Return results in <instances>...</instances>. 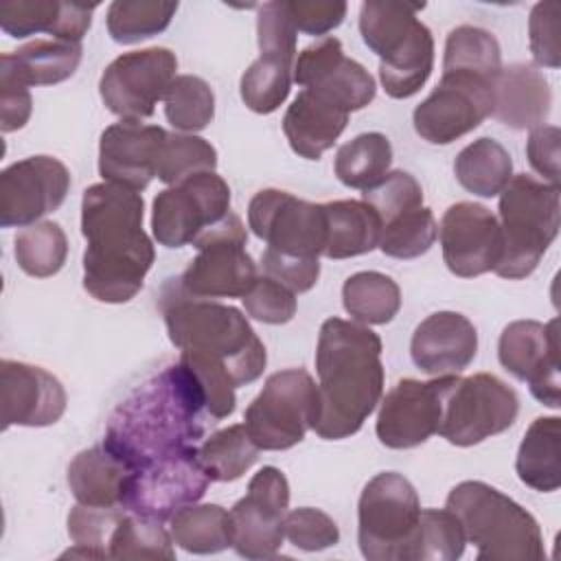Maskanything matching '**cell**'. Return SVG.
<instances>
[{
    "label": "cell",
    "instance_id": "cell-47",
    "mask_svg": "<svg viewBox=\"0 0 561 561\" xmlns=\"http://www.w3.org/2000/svg\"><path fill=\"white\" fill-rule=\"evenodd\" d=\"M465 543L462 526L449 508H421L410 561H456Z\"/></svg>",
    "mask_w": 561,
    "mask_h": 561
},
{
    "label": "cell",
    "instance_id": "cell-55",
    "mask_svg": "<svg viewBox=\"0 0 561 561\" xmlns=\"http://www.w3.org/2000/svg\"><path fill=\"white\" fill-rule=\"evenodd\" d=\"M261 265L267 276L276 278L294 294L309 291L320 276V261L318 259H298V256H283L272 250H265L261 256Z\"/></svg>",
    "mask_w": 561,
    "mask_h": 561
},
{
    "label": "cell",
    "instance_id": "cell-17",
    "mask_svg": "<svg viewBox=\"0 0 561 561\" xmlns=\"http://www.w3.org/2000/svg\"><path fill=\"white\" fill-rule=\"evenodd\" d=\"M458 375H440L430 381L401 379L381 401L377 438L390 449H412L438 434L443 405Z\"/></svg>",
    "mask_w": 561,
    "mask_h": 561
},
{
    "label": "cell",
    "instance_id": "cell-2",
    "mask_svg": "<svg viewBox=\"0 0 561 561\" xmlns=\"http://www.w3.org/2000/svg\"><path fill=\"white\" fill-rule=\"evenodd\" d=\"M145 202L138 191L101 182L85 188L81 199L83 287L101 302H127L145 283L156 250L142 230Z\"/></svg>",
    "mask_w": 561,
    "mask_h": 561
},
{
    "label": "cell",
    "instance_id": "cell-39",
    "mask_svg": "<svg viewBox=\"0 0 561 561\" xmlns=\"http://www.w3.org/2000/svg\"><path fill=\"white\" fill-rule=\"evenodd\" d=\"M259 451L243 423L210 434L197 447L199 462L213 482L239 480L256 462Z\"/></svg>",
    "mask_w": 561,
    "mask_h": 561
},
{
    "label": "cell",
    "instance_id": "cell-1",
    "mask_svg": "<svg viewBox=\"0 0 561 561\" xmlns=\"http://www.w3.org/2000/svg\"><path fill=\"white\" fill-rule=\"evenodd\" d=\"M208 419L199 383L178 362L118 403L110 416L103 445L129 467L140 469L158 458L195 447Z\"/></svg>",
    "mask_w": 561,
    "mask_h": 561
},
{
    "label": "cell",
    "instance_id": "cell-9",
    "mask_svg": "<svg viewBox=\"0 0 561 561\" xmlns=\"http://www.w3.org/2000/svg\"><path fill=\"white\" fill-rule=\"evenodd\" d=\"M318 412V386L302 368L278 370L245 410L243 425L259 449L283 451L298 445Z\"/></svg>",
    "mask_w": 561,
    "mask_h": 561
},
{
    "label": "cell",
    "instance_id": "cell-16",
    "mask_svg": "<svg viewBox=\"0 0 561 561\" xmlns=\"http://www.w3.org/2000/svg\"><path fill=\"white\" fill-rule=\"evenodd\" d=\"M289 506V482L276 467H263L248 493L232 506V548L245 559H270L283 546V524Z\"/></svg>",
    "mask_w": 561,
    "mask_h": 561
},
{
    "label": "cell",
    "instance_id": "cell-49",
    "mask_svg": "<svg viewBox=\"0 0 561 561\" xmlns=\"http://www.w3.org/2000/svg\"><path fill=\"white\" fill-rule=\"evenodd\" d=\"M364 202L373 206L383 226L397 215L423 206V188L408 171H392L364 191Z\"/></svg>",
    "mask_w": 561,
    "mask_h": 561
},
{
    "label": "cell",
    "instance_id": "cell-35",
    "mask_svg": "<svg viewBox=\"0 0 561 561\" xmlns=\"http://www.w3.org/2000/svg\"><path fill=\"white\" fill-rule=\"evenodd\" d=\"M434 68V37L421 22L410 42L394 55L379 59V79L388 96L408 99L430 79Z\"/></svg>",
    "mask_w": 561,
    "mask_h": 561
},
{
    "label": "cell",
    "instance_id": "cell-31",
    "mask_svg": "<svg viewBox=\"0 0 561 561\" xmlns=\"http://www.w3.org/2000/svg\"><path fill=\"white\" fill-rule=\"evenodd\" d=\"M515 471L519 480L541 493L561 486V419L539 416L526 430L517 449Z\"/></svg>",
    "mask_w": 561,
    "mask_h": 561
},
{
    "label": "cell",
    "instance_id": "cell-51",
    "mask_svg": "<svg viewBox=\"0 0 561 561\" xmlns=\"http://www.w3.org/2000/svg\"><path fill=\"white\" fill-rule=\"evenodd\" d=\"M241 300L248 316L265 324H285L296 316V294L267 274L256 276Z\"/></svg>",
    "mask_w": 561,
    "mask_h": 561
},
{
    "label": "cell",
    "instance_id": "cell-44",
    "mask_svg": "<svg viewBox=\"0 0 561 561\" xmlns=\"http://www.w3.org/2000/svg\"><path fill=\"white\" fill-rule=\"evenodd\" d=\"M173 537L162 522L125 513L118 522L112 541L110 559H173Z\"/></svg>",
    "mask_w": 561,
    "mask_h": 561
},
{
    "label": "cell",
    "instance_id": "cell-15",
    "mask_svg": "<svg viewBox=\"0 0 561 561\" xmlns=\"http://www.w3.org/2000/svg\"><path fill=\"white\" fill-rule=\"evenodd\" d=\"M493 81L443 72L432 94L414 107L416 134L432 145H449L476 129L493 112Z\"/></svg>",
    "mask_w": 561,
    "mask_h": 561
},
{
    "label": "cell",
    "instance_id": "cell-24",
    "mask_svg": "<svg viewBox=\"0 0 561 561\" xmlns=\"http://www.w3.org/2000/svg\"><path fill=\"white\" fill-rule=\"evenodd\" d=\"M478 353V331L456 311H436L427 316L412 335L410 355L419 370L440 377L458 375Z\"/></svg>",
    "mask_w": 561,
    "mask_h": 561
},
{
    "label": "cell",
    "instance_id": "cell-48",
    "mask_svg": "<svg viewBox=\"0 0 561 561\" xmlns=\"http://www.w3.org/2000/svg\"><path fill=\"white\" fill-rule=\"evenodd\" d=\"M436 234L438 226L434 213L419 206L383 224L379 250L392 259H416L434 245Z\"/></svg>",
    "mask_w": 561,
    "mask_h": 561
},
{
    "label": "cell",
    "instance_id": "cell-52",
    "mask_svg": "<svg viewBox=\"0 0 561 561\" xmlns=\"http://www.w3.org/2000/svg\"><path fill=\"white\" fill-rule=\"evenodd\" d=\"M283 530L291 546L307 550V552L324 550L340 541V528L333 522V517H329L324 511L311 508V506L289 511L285 515Z\"/></svg>",
    "mask_w": 561,
    "mask_h": 561
},
{
    "label": "cell",
    "instance_id": "cell-57",
    "mask_svg": "<svg viewBox=\"0 0 561 561\" xmlns=\"http://www.w3.org/2000/svg\"><path fill=\"white\" fill-rule=\"evenodd\" d=\"M33 101L28 88L0 81V129L4 134L15 131L31 118Z\"/></svg>",
    "mask_w": 561,
    "mask_h": 561
},
{
    "label": "cell",
    "instance_id": "cell-36",
    "mask_svg": "<svg viewBox=\"0 0 561 561\" xmlns=\"http://www.w3.org/2000/svg\"><path fill=\"white\" fill-rule=\"evenodd\" d=\"M443 72H465L495 83L502 72V50L495 35L469 24L451 28L445 42Z\"/></svg>",
    "mask_w": 561,
    "mask_h": 561
},
{
    "label": "cell",
    "instance_id": "cell-34",
    "mask_svg": "<svg viewBox=\"0 0 561 561\" xmlns=\"http://www.w3.org/2000/svg\"><path fill=\"white\" fill-rule=\"evenodd\" d=\"M462 188L480 197H495L513 178L511 153L493 138H478L467 145L454 162Z\"/></svg>",
    "mask_w": 561,
    "mask_h": 561
},
{
    "label": "cell",
    "instance_id": "cell-56",
    "mask_svg": "<svg viewBox=\"0 0 561 561\" xmlns=\"http://www.w3.org/2000/svg\"><path fill=\"white\" fill-rule=\"evenodd\" d=\"M559 140L561 131L554 125H539L530 129L526 142V156L530 167L548 180V184L559 186Z\"/></svg>",
    "mask_w": 561,
    "mask_h": 561
},
{
    "label": "cell",
    "instance_id": "cell-12",
    "mask_svg": "<svg viewBox=\"0 0 561 561\" xmlns=\"http://www.w3.org/2000/svg\"><path fill=\"white\" fill-rule=\"evenodd\" d=\"M248 226L267 243L265 250L283 256L318 259L327 245L324 206L278 188H263L250 199Z\"/></svg>",
    "mask_w": 561,
    "mask_h": 561
},
{
    "label": "cell",
    "instance_id": "cell-20",
    "mask_svg": "<svg viewBox=\"0 0 561 561\" xmlns=\"http://www.w3.org/2000/svg\"><path fill=\"white\" fill-rule=\"evenodd\" d=\"M294 81L348 114L366 107L377 92L373 75L344 55L337 37L307 46L294 61Z\"/></svg>",
    "mask_w": 561,
    "mask_h": 561
},
{
    "label": "cell",
    "instance_id": "cell-5",
    "mask_svg": "<svg viewBox=\"0 0 561 561\" xmlns=\"http://www.w3.org/2000/svg\"><path fill=\"white\" fill-rule=\"evenodd\" d=\"M484 561H541L543 537L537 519L515 500L480 480L456 484L447 504Z\"/></svg>",
    "mask_w": 561,
    "mask_h": 561
},
{
    "label": "cell",
    "instance_id": "cell-28",
    "mask_svg": "<svg viewBox=\"0 0 561 561\" xmlns=\"http://www.w3.org/2000/svg\"><path fill=\"white\" fill-rule=\"evenodd\" d=\"M346 123L348 112L311 90H302L285 112L283 131L294 153L305 160H320V156L340 138Z\"/></svg>",
    "mask_w": 561,
    "mask_h": 561
},
{
    "label": "cell",
    "instance_id": "cell-33",
    "mask_svg": "<svg viewBox=\"0 0 561 561\" xmlns=\"http://www.w3.org/2000/svg\"><path fill=\"white\" fill-rule=\"evenodd\" d=\"M173 543L193 554H215L232 546L230 513L219 504H188L169 517Z\"/></svg>",
    "mask_w": 561,
    "mask_h": 561
},
{
    "label": "cell",
    "instance_id": "cell-50",
    "mask_svg": "<svg viewBox=\"0 0 561 561\" xmlns=\"http://www.w3.org/2000/svg\"><path fill=\"white\" fill-rule=\"evenodd\" d=\"M259 50L263 57H276L294 64L296 55V26L291 22L287 2H265L256 15Z\"/></svg>",
    "mask_w": 561,
    "mask_h": 561
},
{
    "label": "cell",
    "instance_id": "cell-23",
    "mask_svg": "<svg viewBox=\"0 0 561 561\" xmlns=\"http://www.w3.org/2000/svg\"><path fill=\"white\" fill-rule=\"evenodd\" d=\"M167 129L142 125L140 121H121L101 134L99 173L105 182H116L142 191L156 178V162Z\"/></svg>",
    "mask_w": 561,
    "mask_h": 561
},
{
    "label": "cell",
    "instance_id": "cell-11",
    "mask_svg": "<svg viewBox=\"0 0 561 561\" xmlns=\"http://www.w3.org/2000/svg\"><path fill=\"white\" fill-rule=\"evenodd\" d=\"M230 213V186L215 171L188 175L153 199L151 232L164 248L193 243Z\"/></svg>",
    "mask_w": 561,
    "mask_h": 561
},
{
    "label": "cell",
    "instance_id": "cell-53",
    "mask_svg": "<svg viewBox=\"0 0 561 561\" xmlns=\"http://www.w3.org/2000/svg\"><path fill=\"white\" fill-rule=\"evenodd\" d=\"M559 13L561 7L554 0L537 2L528 18V39L535 64L546 68H559Z\"/></svg>",
    "mask_w": 561,
    "mask_h": 561
},
{
    "label": "cell",
    "instance_id": "cell-8",
    "mask_svg": "<svg viewBox=\"0 0 561 561\" xmlns=\"http://www.w3.org/2000/svg\"><path fill=\"white\" fill-rule=\"evenodd\" d=\"M193 245L195 259L171 283L191 298H243L256 280V265L248 254L243 221L230 210L219 224L202 232Z\"/></svg>",
    "mask_w": 561,
    "mask_h": 561
},
{
    "label": "cell",
    "instance_id": "cell-42",
    "mask_svg": "<svg viewBox=\"0 0 561 561\" xmlns=\"http://www.w3.org/2000/svg\"><path fill=\"white\" fill-rule=\"evenodd\" d=\"M294 81V64L276 57L254 59L241 75V99L256 114L276 112L289 96Z\"/></svg>",
    "mask_w": 561,
    "mask_h": 561
},
{
    "label": "cell",
    "instance_id": "cell-7",
    "mask_svg": "<svg viewBox=\"0 0 561 561\" xmlns=\"http://www.w3.org/2000/svg\"><path fill=\"white\" fill-rule=\"evenodd\" d=\"M421 502L408 478L383 471L370 478L357 504V543L368 561H410Z\"/></svg>",
    "mask_w": 561,
    "mask_h": 561
},
{
    "label": "cell",
    "instance_id": "cell-40",
    "mask_svg": "<svg viewBox=\"0 0 561 561\" xmlns=\"http://www.w3.org/2000/svg\"><path fill=\"white\" fill-rule=\"evenodd\" d=\"M178 11V2L116 0L107 9V33L116 44H136L162 33Z\"/></svg>",
    "mask_w": 561,
    "mask_h": 561
},
{
    "label": "cell",
    "instance_id": "cell-10",
    "mask_svg": "<svg viewBox=\"0 0 561 561\" xmlns=\"http://www.w3.org/2000/svg\"><path fill=\"white\" fill-rule=\"evenodd\" d=\"M519 412L517 392L491 373L456 377L443 405L438 434L458 447H471L508 430Z\"/></svg>",
    "mask_w": 561,
    "mask_h": 561
},
{
    "label": "cell",
    "instance_id": "cell-45",
    "mask_svg": "<svg viewBox=\"0 0 561 561\" xmlns=\"http://www.w3.org/2000/svg\"><path fill=\"white\" fill-rule=\"evenodd\" d=\"M167 121L180 131H202L215 116V94L195 75H178L164 94Z\"/></svg>",
    "mask_w": 561,
    "mask_h": 561
},
{
    "label": "cell",
    "instance_id": "cell-30",
    "mask_svg": "<svg viewBox=\"0 0 561 561\" xmlns=\"http://www.w3.org/2000/svg\"><path fill=\"white\" fill-rule=\"evenodd\" d=\"M327 259H351L379 248L381 219L364 199L327 202Z\"/></svg>",
    "mask_w": 561,
    "mask_h": 561
},
{
    "label": "cell",
    "instance_id": "cell-19",
    "mask_svg": "<svg viewBox=\"0 0 561 561\" xmlns=\"http://www.w3.org/2000/svg\"><path fill=\"white\" fill-rule=\"evenodd\" d=\"M557 318L511 322L497 342L500 364L519 381H528L537 401L559 408V333Z\"/></svg>",
    "mask_w": 561,
    "mask_h": 561
},
{
    "label": "cell",
    "instance_id": "cell-13",
    "mask_svg": "<svg viewBox=\"0 0 561 561\" xmlns=\"http://www.w3.org/2000/svg\"><path fill=\"white\" fill-rule=\"evenodd\" d=\"M178 57L169 48L131 50L116 57L101 75L99 92L105 107L123 121H140L156 112L175 79Z\"/></svg>",
    "mask_w": 561,
    "mask_h": 561
},
{
    "label": "cell",
    "instance_id": "cell-6",
    "mask_svg": "<svg viewBox=\"0 0 561 561\" xmlns=\"http://www.w3.org/2000/svg\"><path fill=\"white\" fill-rule=\"evenodd\" d=\"M502 259L495 274L508 280L530 276L559 232V186L519 173L500 193Z\"/></svg>",
    "mask_w": 561,
    "mask_h": 561
},
{
    "label": "cell",
    "instance_id": "cell-32",
    "mask_svg": "<svg viewBox=\"0 0 561 561\" xmlns=\"http://www.w3.org/2000/svg\"><path fill=\"white\" fill-rule=\"evenodd\" d=\"M425 4L390 2V0H368L359 9V33L364 44L379 57L386 59L401 50L421 20L416 13Z\"/></svg>",
    "mask_w": 561,
    "mask_h": 561
},
{
    "label": "cell",
    "instance_id": "cell-46",
    "mask_svg": "<svg viewBox=\"0 0 561 561\" xmlns=\"http://www.w3.org/2000/svg\"><path fill=\"white\" fill-rule=\"evenodd\" d=\"M217 167V149L193 134H171L167 131L158 162H156V178L164 184H178L188 175L215 171Z\"/></svg>",
    "mask_w": 561,
    "mask_h": 561
},
{
    "label": "cell",
    "instance_id": "cell-37",
    "mask_svg": "<svg viewBox=\"0 0 561 561\" xmlns=\"http://www.w3.org/2000/svg\"><path fill=\"white\" fill-rule=\"evenodd\" d=\"M342 305L359 324H386L401 307V289L381 272H357L342 285Z\"/></svg>",
    "mask_w": 561,
    "mask_h": 561
},
{
    "label": "cell",
    "instance_id": "cell-21",
    "mask_svg": "<svg viewBox=\"0 0 561 561\" xmlns=\"http://www.w3.org/2000/svg\"><path fill=\"white\" fill-rule=\"evenodd\" d=\"M438 237L445 265L460 278L493 272L502 259L504 241L500 221L482 204H451L443 215Z\"/></svg>",
    "mask_w": 561,
    "mask_h": 561
},
{
    "label": "cell",
    "instance_id": "cell-14",
    "mask_svg": "<svg viewBox=\"0 0 561 561\" xmlns=\"http://www.w3.org/2000/svg\"><path fill=\"white\" fill-rule=\"evenodd\" d=\"M210 482L199 462L197 445L186 447L134 469L123 506L129 513L164 522L175 511L202 500Z\"/></svg>",
    "mask_w": 561,
    "mask_h": 561
},
{
    "label": "cell",
    "instance_id": "cell-26",
    "mask_svg": "<svg viewBox=\"0 0 561 561\" xmlns=\"http://www.w3.org/2000/svg\"><path fill=\"white\" fill-rule=\"evenodd\" d=\"M550 83L530 64L502 68L493 85V116L513 129H535L550 114Z\"/></svg>",
    "mask_w": 561,
    "mask_h": 561
},
{
    "label": "cell",
    "instance_id": "cell-41",
    "mask_svg": "<svg viewBox=\"0 0 561 561\" xmlns=\"http://www.w3.org/2000/svg\"><path fill=\"white\" fill-rule=\"evenodd\" d=\"M15 261L22 272L35 278L57 274L68 256V239L59 224L37 221L15 237Z\"/></svg>",
    "mask_w": 561,
    "mask_h": 561
},
{
    "label": "cell",
    "instance_id": "cell-18",
    "mask_svg": "<svg viewBox=\"0 0 561 561\" xmlns=\"http://www.w3.org/2000/svg\"><path fill=\"white\" fill-rule=\"evenodd\" d=\"M70 188V173L53 156L13 162L0 175V226L22 228L57 210Z\"/></svg>",
    "mask_w": 561,
    "mask_h": 561
},
{
    "label": "cell",
    "instance_id": "cell-27",
    "mask_svg": "<svg viewBox=\"0 0 561 561\" xmlns=\"http://www.w3.org/2000/svg\"><path fill=\"white\" fill-rule=\"evenodd\" d=\"M131 478L134 467L103 443L79 451L68 465V486L85 506H123Z\"/></svg>",
    "mask_w": 561,
    "mask_h": 561
},
{
    "label": "cell",
    "instance_id": "cell-22",
    "mask_svg": "<svg viewBox=\"0 0 561 561\" xmlns=\"http://www.w3.org/2000/svg\"><path fill=\"white\" fill-rule=\"evenodd\" d=\"M2 427H44L57 423L66 412V390L48 370L2 359L0 362Z\"/></svg>",
    "mask_w": 561,
    "mask_h": 561
},
{
    "label": "cell",
    "instance_id": "cell-29",
    "mask_svg": "<svg viewBox=\"0 0 561 561\" xmlns=\"http://www.w3.org/2000/svg\"><path fill=\"white\" fill-rule=\"evenodd\" d=\"M81 53L79 42L35 39L0 57V81L22 88L66 81L79 68Z\"/></svg>",
    "mask_w": 561,
    "mask_h": 561
},
{
    "label": "cell",
    "instance_id": "cell-4",
    "mask_svg": "<svg viewBox=\"0 0 561 561\" xmlns=\"http://www.w3.org/2000/svg\"><path fill=\"white\" fill-rule=\"evenodd\" d=\"M162 313L169 340L180 348V357L219 368L234 388L263 375L265 346L237 307L184 296L173 283H167Z\"/></svg>",
    "mask_w": 561,
    "mask_h": 561
},
{
    "label": "cell",
    "instance_id": "cell-25",
    "mask_svg": "<svg viewBox=\"0 0 561 561\" xmlns=\"http://www.w3.org/2000/svg\"><path fill=\"white\" fill-rule=\"evenodd\" d=\"M96 4L61 0H9L0 4V28L9 37L48 33L53 39L79 42L90 31Z\"/></svg>",
    "mask_w": 561,
    "mask_h": 561
},
{
    "label": "cell",
    "instance_id": "cell-54",
    "mask_svg": "<svg viewBox=\"0 0 561 561\" xmlns=\"http://www.w3.org/2000/svg\"><path fill=\"white\" fill-rule=\"evenodd\" d=\"M287 9L296 31L307 35H327L342 24L348 7L340 0H289Z\"/></svg>",
    "mask_w": 561,
    "mask_h": 561
},
{
    "label": "cell",
    "instance_id": "cell-3",
    "mask_svg": "<svg viewBox=\"0 0 561 561\" xmlns=\"http://www.w3.org/2000/svg\"><path fill=\"white\" fill-rule=\"evenodd\" d=\"M318 412L311 430L324 440L357 434L383 394L381 340L366 324L329 318L316 348Z\"/></svg>",
    "mask_w": 561,
    "mask_h": 561
},
{
    "label": "cell",
    "instance_id": "cell-38",
    "mask_svg": "<svg viewBox=\"0 0 561 561\" xmlns=\"http://www.w3.org/2000/svg\"><path fill=\"white\" fill-rule=\"evenodd\" d=\"M392 164V145L379 131L359 134L335 153V175L348 188L366 191L379 182Z\"/></svg>",
    "mask_w": 561,
    "mask_h": 561
},
{
    "label": "cell",
    "instance_id": "cell-43",
    "mask_svg": "<svg viewBox=\"0 0 561 561\" xmlns=\"http://www.w3.org/2000/svg\"><path fill=\"white\" fill-rule=\"evenodd\" d=\"M127 508L123 506H85L77 504L68 515V535L75 548L64 557L110 559L112 535Z\"/></svg>",
    "mask_w": 561,
    "mask_h": 561
}]
</instances>
